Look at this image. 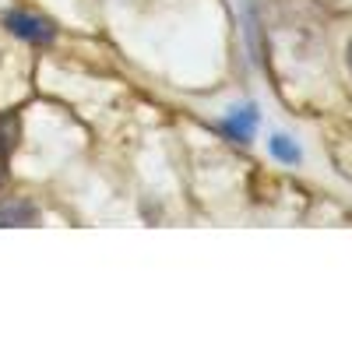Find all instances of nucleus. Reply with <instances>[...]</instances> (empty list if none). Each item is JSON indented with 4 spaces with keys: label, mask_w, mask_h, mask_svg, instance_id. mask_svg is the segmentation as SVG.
I'll list each match as a JSON object with an SVG mask.
<instances>
[{
    "label": "nucleus",
    "mask_w": 352,
    "mask_h": 352,
    "mask_svg": "<svg viewBox=\"0 0 352 352\" xmlns=\"http://www.w3.org/2000/svg\"><path fill=\"white\" fill-rule=\"evenodd\" d=\"M349 71H352V43H349Z\"/></svg>",
    "instance_id": "obj_6"
},
{
    "label": "nucleus",
    "mask_w": 352,
    "mask_h": 352,
    "mask_svg": "<svg viewBox=\"0 0 352 352\" xmlns=\"http://www.w3.org/2000/svg\"><path fill=\"white\" fill-rule=\"evenodd\" d=\"M4 25L11 28V32L25 43H53V25L39 14H28V11H8L4 14Z\"/></svg>",
    "instance_id": "obj_1"
},
{
    "label": "nucleus",
    "mask_w": 352,
    "mask_h": 352,
    "mask_svg": "<svg viewBox=\"0 0 352 352\" xmlns=\"http://www.w3.org/2000/svg\"><path fill=\"white\" fill-rule=\"evenodd\" d=\"M257 131V109L254 106H240L226 116V134L236 138V141H250Z\"/></svg>",
    "instance_id": "obj_3"
},
{
    "label": "nucleus",
    "mask_w": 352,
    "mask_h": 352,
    "mask_svg": "<svg viewBox=\"0 0 352 352\" xmlns=\"http://www.w3.org/2000/svg\"><path fill=\"white\" fill-rule=\"evenodd\" d=\"M0 187H4V169H0Z\"/></svg>",
    "instance_id": "obj_7"
},
{
    "label": "nucleus",
    "mask_w": 352,
    "mask_h": 352,
    "mask_svg": "<svg viewBox=\"0 0 352 352\" xmlns=\"http://www.w3.org/2000/svg\"><path fill=\"white\" fill-rule=\"evenodd\" d=\"M21 141V120L18 113H0V155H11Z\"/></svg>",
    "instance_id": "obj_4"
},
{
    "label": "nucleus",
    "mask_w": 352,
    "mask_h": 352,
    "mask_svg": "<svg viewBox=\"0 0 352 352\" xmlns=\"http://www.w3.org/2000/svg\"><path fill=\"white\" fill-rule=\"evenodd\" d=\"M272 155H275L278 162H289V166H296V162L303 159L300 144L292 141V138H282V134H275V138H272Z\"/></svg>",
    "instance_id": "obj_5"
},
{
    "label": "nucleus",
    "mask_w": 352,
    "mask_h": 352,
    "mask_svg": "<svg viewBox=\"0 0 352 352\" xmlns=\"http://www.w3.org/2000/svg\"><path fill=\"white\" fill-rule=\"evenodd\" d=\"M39 222V208L32 201H21V197H11V201H0V226H36Z\"/></svg>",
    "instance_id": "obj_2"
}]
</instances>
